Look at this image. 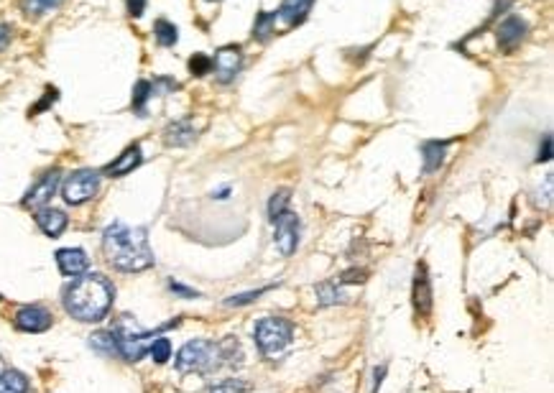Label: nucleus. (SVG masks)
I'll return each instance as SVG.
<instances>
[{"label":"nucleus","mask_w":554,"mask_h":393,"mask_svg":"<svg viewBox=\"0 0 554 393\" xmlns=\"http://www.w3.org/2000/svg\"><path fill=\"white\" fill-rule=\"evenodd\" d=\"M103 251L110 266L123 274H138L154 266V253L143 227H128L123 222L107 225L103 232Z\"/></svg>","instance_id":"obj_1"},{"label":"nucleus","mask_w":554,"mask_h":393,"mask_svg":"<svg viewBox=\"0 0 554 393\" xmlns=\"http://www.w3.org/2000/svg\"><path fill=\"white\" fill-rule=\"evenodd\" d=\"M115 288L100 274H82L64 288V309L77 322H103L112 307Z\"/></svg>","instance_id":"obj_2"},{"label":"nucleus","mask_w":554,"mask_h":393,"mask_svg":"<svg viewBox=\"0 0 554 393\" xmlns=\"http://www.w3.org/2000/svg\"><path fill=\"white\" fill-rule=\"evenodd\" d=\"M225 365L220 342L210 340H192L176 355V371L179 373H215Z\"/></svg>","instance_id":"obj_3"},{"label":"nucleus","mask_w":554,"mask_h":393,"mask_svg":"<svg viewBox=\"0 0 554 393\" xmlns=\"http://www.w3.org/2000/svg\"><path fill=\"white\" fill-rule=\"evenodd\" d=\"M112 335H115V342H118V355H123L128 363H138L148 352L151 342H154L156 332L143 330L133 317L123 314L112 327Z\"/></svg>","instance_id":"obj_4"},{"label":"nucleus","mask_w":554,"mask_h":393,"mask_svg":"<svg viewBox=\"0 0 554 393\" xmlns=\"http://www.w3.org/2000/svg\"><path fill=\"white\" fill-rule=\"evenodd\" d=\"M291 337H294V327L281 317H266L256 324V345H258L263 358L284 355L291 345Z\"/></svg>","instance_id":"obj_5"},{"label":"nucleus","mask_w":554,"mask_h":393,"mask_svg":"<svg viewBox=\"0 0 554 393\" xmlns=\"http://www.w3.org/2000/svg\"><path fill=\"white\" fill-rule=\"evenodd\" d=\"M100 189V171L95 168H79L74 174H70L62 184V196L67 204H84L90 202L92 196Z\"/></svg>","instance_id":"obj_6"},{"label":"nucleus","mask_w":554,"mask_h":393,"mask_svg":"<svg viewBox=\"0 0 554 393\" xmlns=\"http://www.w3.org/2000/svg\"><path fill=\"white\" fill-rule=\"evenodd\" d=\"M274 222V243L284 255H291L299 246V218L294 212L286 210L281 212L279 218L271 220Z\"/></svg>","instance_id":"obj_7"},{"label":"nucleus","mask_w":554,"mask_h":393,"mask_svg":"<svg viewBox=\"0 0 554 393\" xmlns=\"http://www.w3.org/2000/svg\"><path fill=\"white\" fill-rule=\"evenodd\" d=\"M240 67H243V51L235 44H227V46L218 49L215 56H212V69L218 74V82L223 84L232 82V79L238 77Z\"/></svg>","instance_id":"obj_8"},{"label":"nucleus","mask_w":554,"mask_h":393,"mask_svg":"<svg viewBox=\"0 0 554 393\" xmlns=\"http://www.w3.org/2000/svg\"><path fill=\"white\" fill-rule=\"evenodd\" d=\"M59 176H62L59 168H51V171H46L44 176H39V182H36L34 187L26 192V196H23V202H21L23 207H28V210H39V207H44V204L54 196L56 187H59Z\"/></svg>","instance_id":"obj_9"},{"label":"nucleus","mask_w":554,"mask_h":393,"mask_svg":"<svg viewBox=\"0 0 554 393\" xmlns=\"http://www.w3.org/2000/svg\"><path fill=\"white\" fill-rule=\"evenodd\" d=\"M51 322H54V317H51L49 309L44 307H36V304H31V307H21L18 312H15V327L21 332H46L51 327Z\"/></svg>","instance_id":"obj_10"},{"label":"nucleus","mask_w":554,"mask_h":393,"mask_svg":"<svg viewBox=\"0 0 554 393\" xmlns=\"http://www.w3.org/2000/svg\"><path fill=\"white\" fill-rule=\"evenodd\" d=\"M527 23L521 21L519 15H508L499 28H496V39H499V46L503 51H513L524 39H527Z\"/></svg>","instance_id":"obj_11"},{"label":"nucleus","mask_w":554,"mask_h":393,"mask_svg":"<svg viewBox=\"0 0 554 393\" xmlns=\"http://www.w3.org/2000/svg\"><path fill=\"white\" fill-rule=\"evenodd\" d=\"M56 266H59V271L64 276L77 279V276H82L87 271L90 258H87V253L82 248H64V251L56 253Z\"/></svg>","instance_id":"obj_12"},{"label":"nucleus","mask_w":554,"mask_h":393,"mask_svg":"<svg viewBox=\"0 0 554 393\" xmlns=\"http://www.w3.org/2000/svg\"><path fill=\"white\" fill-rule=\"evenodd\" d=\"M197 138V128L190 118H182V120H174V123H169L164 128V143L171 148H184L190 146L192 140Z\"/></svg>","instance_id":"obj_13"},{"label":"nucleus","mask_w":554,"mask_h":393,"mask_svg":"<svg viewBox=\"0 0 554 393\" xmlns=\"http://www.w3.org/2000/svg\"><path fill=\"white\" fill-rule=\"evenodd\" d=\"M143 161V154H140V146L138 143H133V146H128L123 154L115 159L112 164H107L105 166V171L103 174L105 176H110V179H118V176H126V174H131L138 164Z\"/></svg>","instance_id":"obj_14"},{"label":"nucleus","mask_w":554,"mask_h":393,"mask_svg":"<svg viewBox=\"0 0 554 393\" xmlns=\"http://www.w3.org/2000/svg\"><path fill=\"white\" fill-rule=\"evenodd\" d=\"M67 215L62 210H54V207H44V210L36 212V225L41 227L49 238H59L64 230H67Z\"/></svg>","instance_id":"obj_15"},{"label":"nucleus","mask_w":554,"mask_h":393,"mask_svg":"<svg viewBox=\"0 0 554 393\" xmlns=\"http://www.w3.org/2000/svg\"><path fill=\"white\" fill-rule=\"evenodd\" d=\"M312 3L315 0H284L279 8V18L286 26H299L307 18L309 11H312Z\"/></svg>","instance_id":"obj_16"},{"label":"nucleus","mask_w":554,"mask_h":393,"mask_svg":"<svg viewBox=\"0 0 554 393\" xmlns=\"http://www.w3.org/2000/svg\"><path fill=\"white\" fill-rule=\"evenodd\" d=\"M414 304L421 314H429L432 309V286H429V276L427 268L419 266L416 268V281H414Z\"/></svg>","instance_id":"obj_17"},{"label":"nucleus","mask_w":554,"mask_h":393,"mask_svg":"<svg viewBox=\"0 0 554 393\" xmlns=\"http://www.w3.org/2000/svg\"><path fill=\"white\" fill-rule=\"evenodd\" d=\"M421 154H424V171L432 174L444 164V156H447V143H440V140H427L421 146Z\"/></svg>","instance_id":"obj_18"},{"label":"nucleus","mask_w":554,"mask_h":393,"mask_svg":"<svg viewBox=\"0 0 554 393\" xmlns=\"http://www.w3.org/2000/svg\"><path fill=\"white\" fill-rule=\"evenodd\" d=\"M90 347L98 355H118V342H115V335H112V330H100L95 332V335L90 337Z\"/></svg>","instance_id":"obj_19"},{"label":"nucleus","mask_w":554,"mask_h":393,"mask_svg":"<svg viewBox=\"0 0 554 393\" xmlns=\"http://www.w3.org/2000/svg\"><path fill=\"white\" fill-rule=\"evenodd\" d=\"M0 393H28V378L18 371L0 373Z\"/></svg>","instance_id":"obj_20"},{"label":"nucleus","mask_w":554,"mask_h":393,"mask_svg":"<svg viewBox=\"0 0 554 393\" xmlns=\"http://www.w3.org/2000/svg\"><path fill=\"white\" fill-rule=\"evenodd\" d=\"M315 294H317L319 307H330V304L345 302V294L337 288V284H332V281H322V284H317Z\"/></svg>","instance_id":"obj_21"},{"label":"nucleus","mask_w":554,"mask_h":393,"mask_svg":"<svg viewBox=\"0 0 554 393\" xmlns=\"http://www.w3.org/2000/svg\"><path fill=\"white\" fill-rule=\"evenodd\" d=\"M274 26H276V13H268V11H260L256 15V23H253V36L258 41H268L274 36Z\"/></svg>","instance_id":"obj_22"},{"label":"nucleus","mask_w":554,"mask_h":393,"mask_svg":"<svg viewBox=\"0 0 554 393\" xmlns=\"http://www.w3.org/2000/svg\"><path fill=\"white\" fill-rule=\"evenodd\" d=\"M154 36H156V41L161 44V46H174L176 39H179V31H176V26L171 21H166V18H159V21L154 23Z\"/></svg>","instance_id":"obj_23"},{"label":"nucleus","mask_w":554,"mask_h":393,"mask_svg":"<svg viewBox=\"0 0 554 393\" xmlns=\"http://www.w3.org/2000/svg\"><path fill=\"white\" fill-rule=\"evenodd\" d=\"M207 393H253V388L246 380L227 378V380H220V383H212V386L207 388Z\"/></svg>","instance_id":"obj_24"},{"label":"nucleus","mask_w":554,"mask_h":393,"mask_svg":"<svg viewBox=\"0 0 554 393\" xmlns=\"http://www.w3.org/2000/svg\"><path fill=\"white\" fill-rule=\"evenodd\" d=\"M59 6V0H21L23 13L31 15V18H39V15L49 13L51 8Z\"/></svg>","instance_id":"obj_25"},{"label":"nucleus","mask_w":554,"mask_h":393,"mask_svg":"<svg viewBox=\"0 0 554 393\" xmlns=\"http://www.w3.org/2000/svg\"><path fill=\"white\" fill-rule=\"evenodd\" d=\"M289 202H291V192L289 189H279L271 199H268V220L279 218L281 212L289 210Z\"/></svg>","instance_id":"obj_26"},{"label":"nucleus","mask_w":554,"mask_h":393,"mask_svg":"<svg viewBox=\"0 0 554 393\" xmlns=\"http://www.w3.org/2000/svg\"><path fill=\"white\" fill-rule=\"evenodd\" d=\"M151 95H154V84L148 82V79H140L133 90V110L136 112L146 110V102L151 100Z\"/></svg>","instance_id":"obj_27"},{"label":"nucleus","mask_w":554,"mask_h":393,"mask_svg":"<svg viewBox=\"0 0 554 393\" xmlns=\"http://www.w3.org/2000/svg\"><path fill=\"white\" fill-rule=\"evenodd\" d=\"M148 352H151V358H154V363L164 365L169 358H171V342H169L166 337H154V342H151Z\"/></svg>","instance_id":"obj_28"},{"label":"nucleus","mask_w":554,"mask_h":393,"mask_svg":"<svg viewBox=\"0 0 554 393\" xmlns=\"http://www.w3.org/2000/svg\"><path fill=\"white\" fill-rule=\"evenodd\" d=\"M190 69L194 77H204V74H210L212 72V59L207 54H194L190 59Z\"/></svg>","instance_id":"obj_29"},{"label":"nucleus","mask_w":554,"mask_h":393,"mask_svg":"<svg viewBox=\"0 0 554 393\" xmlns=\"http://www.w3.org/2000/svg\"><path fill=\"white\" fill-rule=\"evenodd\" d=\"M266 288H258V291H246V294H238V296H230L227 302H225V307H246V304L256 302L260 294H263Z\"/></svg>","instance_id":"obj_30"},{"label":"nucleus","mask_w":554,"mask_h":393,"mask_svg":"<svg viewBox=\"0 0 554 393\" xmlns=\"http://www.w3.org/2000/svg\"><path fill=\"white\" fill-rule=\"evenodd\" d=\"M169 288L174 291V294H179V296H184V299H197L199 296V291H194V288H190V286H184V284H179V281H169Z\"/></svg>","instance_id":"obj_31"},{"label":"nucleus","mask_w":554,"mask_h":393,"mask_svg":"<svg viewBox=\"0 0 554 393\" xmlns=\"http://www.w3.org/2000/svg\"><path fill=\"white\" fill-rule=\"evenodd\" d=\"M552 159V135H544V143H541V148H539V156H536V161H549Z\"/></svg>","instance_id":"obj_32"},{"label":"nucleus","mask_w":554,"mask_h":393,"mask_svg":"<svg viewBox=\"0 0 554 393\" xmlns=\"http://www.w3.org/2000/svg\"><path fill=\"white\" fill-rule=\"evenodd\" d=\"M143 11H146V0H128V13L133 18H140Z\"/></svg>","instance_id":"obj_33"},{"label":"nucleus","mask_w":554,"mask_h":393,"mask_svg":"<svg viewBox=\"0 0 554 393\" xmlns=\"http://www.w3.org/2000/svg\"><path fill=\"white\" fill-rule=\"evenodd\" d=\"M383 375H386V365H381V368H376L373 371V391L371 393H378V388H381V383H383Z\"/></svg>","instance_id":"obj_34"},{"label":"nucleus","mask_w":554,"mask_h":393,"mask_svg":"<svg viewBox=\"0 0 554 393\" xmlns=\"http://www.w3.org/2000/svg\"><path fill=\"white\" fill-rule=\"evenodd\" d=\"M343 284H355V281H365V271H345L343 274Z\"/></svg>","instance_id":"obj_35"},{"label":"nucleus","mask_w":554,"mask_h":393,"mask_svg":"<svg viewBox=\"0 0 554 393\" xmlns=\"http://www.w3.org/2000/svg\"><path fill=\"white\" fill-rule=\"evenodd\" d=\"M46 95H49V98H44V100H41V102H39V105H36V107H34V110H31V112L46 110V107H49V102H54V100H56V90H49V92H46Z\"/></svg>","instance_id":"obj_36"},{"label":"nucleus","mask_w":554,"mask_h":393,"mask_svg":"<svg viewBox=\"0 0 554 393\" xmlns=\"http://www.w3.org/2000/svg\"><path fill=\"white\" fill-rule=\"evenodd\" d=\"M0 373H3V358H0Z\"/></svg>","instance_id":"obj_37"},{"label":"nucleus","mask_w":554,"mask_h":393,"mask_svg":"<svg viewBox=\"0 0 554 393\" xmlns=\"http://www.w3.org/2000/svg\"><path fill=\"white\" fill-rule=\"evenodd\" d=\"M0 302H3V296H0Z\"/></svg>","instance_id":"obj_38"}]
</instances>
